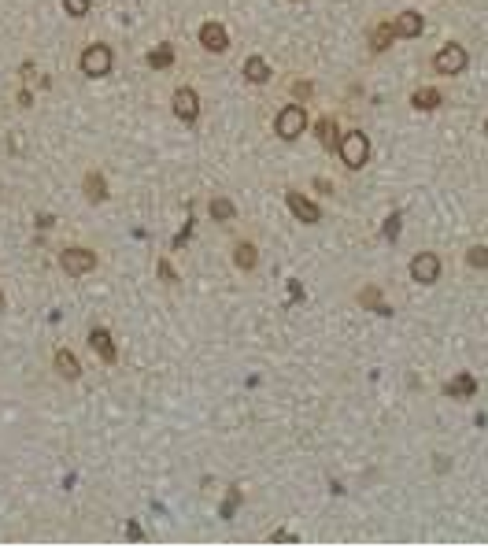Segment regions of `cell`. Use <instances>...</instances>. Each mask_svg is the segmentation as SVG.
I'll return each instance as SVG.
<instances>
[{
  "instance_id": "1",
  "label": "cell",
  "mask_w": 488,
  "mask_h": 548,
  "mask_svg": "<svg viewBox=\"0 0 488 548\" xmlns=\"http://www.w3.org/2000/svg\"><path fill=\"white\" fill-rule=\"evenodd\" d=\"M337 152H340L348 171H363L370 164V137L363 130H344L337 137Z\"/></svg>"
},
{
  "instance_id": "2",
  "label": "cell",
  "mask_w": 488,
  "mask_h": 548,
  "mask_svg": "<svg viewBox=\"0 0 488 548\" xmlns=\"http://www.w3.org/2000/svg\"><path fill=\"white\" fill-rule=\"evenodd\" d=\"M78 67H81L86 78H104V74H111V67H115V52H111V45L93 41L86 52L78 56Z\"/></svg>"
},
{
  "instance_id": "3",
  "label": "cell",
  "mask_w": 488,
  "mask_h": 548,
  "mask_svg": "<svg viewBox=\"0 0 488 548\" xmlns=\"http://www.w3.org/2000/svg\"><path fill=\"white\" fill-rule=\"evenodd\" d=\"M303 130H307V111L300 104H289V108H281L278 115H274V134H278L281 141H296Z\"/></svg>"
},
{
  "instance_id": "4",
  "label": "cell",
  "mask_w": 488,
  "mask_h": 548,
  "mask_svg": "<svg viewBox=\"0 0 488 548\" xmlns=\"http://www.w3.org/2000/svg\"><path fill=\"white\" fill-rule=\"evenodd\" d=\"M466 63H470L466 48H463L459 41H448L441 52L433 56V71H436V74H444V78H455V74H463V71H466Z\"/></svg>"
},
{
  "instance_id": "5",
  "label": "cell",
  "mask_w": 488,
  "mask_h": 548,
  "mask_svg": "<svg viewBox=\"0 0 488 548\" xmlns=\"http://www.w3.org/2000/svg\"><path fill=\"white\" fill-rule=\"evenodd\" d=\"M59 267L67 270L71 278L93 274V270H96V252H93V249H78V245H71V249H63V252H59Z\"/></svg>"
},
{
  "instance_id": "6",
  "label": "cell",
  "mask_w": 488,
  "mask_h": 548,
  "mask_svg": "<svg viewBox=\"0 0 488 548\" xmlns=\"http://www.w3.org/2000/svg\"><path fill=\"white\" fill-rule=\"evenodd\" d=\"M170 108L182 122H197L200 119V93L192 86H178L174 96H170Z\"/></svg>"
},
{
  "instance_id": "7",
  "label": "cell",
  "mask_w": 488,
  "mask_h": 548,
  "mask_svg": "<svg viewBox=\"0 0 488 548\" xmlns=\"http://www.w3.org/2000/svg\"><path fill=\"white\" fill-rule=\"evenodd\" d=\"M411 278L418 285H433L441 278V260H436V252H418L411 260Z\"/></svg>"
},
{
  "instance_id": "8",
  "label": "cell",
  "mask_w": 488,
  "mask_h": 548,
  "mask_svg": "<svg viewBox=\"0 0 488 548\" xmlns=\"http://www.w3.org/2000/svg\"><path fill=\"white\" fill-rule=\"evenodd\" d=\"M285 204H289V212L296 215V219L303 222V227H315V222L322 219L318 204H315V200H307L303 193H296V189H289V193H285Z\"/></svg>"
},
{
  "instance_id": "9",
  "label": "cell",
  "mask_w": 488,
  "mask_h": 548,
  "mask_svg": "<svg viewBox=\"0 0 488 548\" xmlns=\"http://www.w3.org/2000/svg\"><path fill=\"white\" fill-rule=\"evenodd\" d=\"M200 45L207 48V52H226L230 48V30H226L222 23H215V19H207L204 26H200Z\"/></svg>"
},
{
  "instance_id": "10",
  "label": "cell",
  "mask_w": 488,
  "mask_h": 548,
  "mask_svg": "<svg viewBox=\"0 0 488 548\" xmlns=\"http://www.w3.org/2000/svg\"><path fill=\"white\" fill-rule=\"evenodd\" d=\"M89 345H93V352H96L104 363H115L119 352H115V341H111V333H108L104 326H96V330L89 333Z\"/></svg>"
},
{
  "instance_id": "11",
  "label": "cell",
  "mask_w": 488,
  "mask_h": 548,
  "mask_svg": "<svg viewBox=\"0 0 488 548\" xmlns=\"http://www.w3.org/2000/svg\"><path fill=\"white\" fill-rule=\"evenodd\" d=\"M393 26H396V38H418L426 23H422V15H418L414 8H407V11L396 15V23H393Z\"/></svg>"
},
{
  "instance_id": "12",
  "label": "cell",
  "mask_w": 488,
  "mask_h": 548,
  "mask_svg": "<svg viewBox=\"0 0 488 548\" xmlns=\"http://www.w3.org/2000/svg\"><path fill=\"white\" fill-rule=\"evenodd\" d=\"M444 393H448L451 400H466V396H474V393H477V382L470 378V375H455V378L444 385Z\"/></svg>"
},
{
  "instance_id": "13",
  "label": "cell",
  "mask_w": 488,
  "mask_h": 548,
  "mask_svg": "<svg viewBox=\"0 0 488 548\" xmlns=\"http://www.w3.org/2000/svg\"><path fill=\"white\" fill-rule=\"evenodd\" d=\"M244 78H248L252 86H267V82H270V67H267V59L248 56V59H244Z\"/></svg>"
},
{
  "instance_id": "14",
  "label": "cell",
  "mask_w": 488,
  "mask_h": 548,
  "mask_svg": "<svg viewBox=\"0 0 488 548\" xmlns=\"http://www.w3.org/2000/svg\"><path fill=\"white\" fill-rule=\"evenodd\" d=\"M233 263L240 270H255L259 267V249L252 245V241H237V249H233Z\"/></svg>"
},
{
  "instance_id": "15",
  "label": "cell",
  "mask_w": 488,
  "mask_h": 548,
  "mask_svg": "<svg viewBox=\"0 0 488 548\" xmlns=\"http://www.w3.org/2000/svg\"><path fill=\"white\" fill-rule=\"evenodd\" d=\"M81 189H86V197H89L93 204H100V200L108 197V182H104L100 171H89L86 178H81Z\"/></svg>"
},
{
  "instance_id": "16",
  "label": "cell",
  "mask_w": 488,
  "mask_h": 548,
  "mask_svg": "<svg viewBox=\"0 0 488 548\" xmlns=\"http://www.w3.org/2000/svg\"><path fill=\"white\" fill-rule=\"evenodd\" d=\"M441 101H444V96L436 93L433 86H422V89H414V93H411L414 111H433V108H441Z\"/></svg>"
},
{
  "instance_id": "17",
  "label": "cell",
  "mask_w": 488,
  "mask_h": 548,
  "mask_svg": "<svg viewBox=\"0 0 488 548\" xmlns=\"http://www.w3.org/2000/svg\"><path fill=\"white\" fill-rule=\"evenodd\" d=\"M56 370H59V375L67 378V382L81 378V363L74 360V352H71V348H59V352H56Z\"/></svg>"
},
{
  "instance_id": "18",
  "label": "cell",
  "mask_w": 488,
  "mask_h": 548,
  "mask_svg": "<svg viewBox=\"0 0 488 548\" xmlns=\"http://www.w3.org/2000/svg\"><path fill=\"white\" fill-rule=\"evenodd\" d=\"M393 38H396V26L378 23L370 30V48H373V52H385V48H393Z\"/></svg>"
},
{
  "instance_id": "19",
  "label": "cell",
  "mask_w": 488,
  "mask_h": 548,
  "mask_svg": "<svg viewBox=\"0 0 488 548\" xmlns=\"http://www.w3.org/2000/svg\"><path fill=\"white\" fill-rule=\"evenodd\" d=\"M207 212H211V219H215V222H230L237 215V207H233V200H226V197H211Z\"/></svg>"
},
{
  "instance_id": "20",
  "label": "cell",
  "mask_w": 488,
  "mask_h": 548,
  "mask_svg": "<svg viewBox=\"0 0 488 548\" xmlns=\"http://www.w3.org/2000/svg\"><path fill=\"white\" fill-rule=\"evenodd\" d=\"M170 63H174V48L170 45H159V48L149 52V67L152 71H163V67H170Z\"/></svg>"
},
{
  "instance_id": "21",
  "label": "cell",
  "mask_w": 488,
  "mask_h": 548,
  "mask_svg": "<svg viewBox=\"0 0 488 548\" xmlns=\"http://www.w3.org/2000/svg\"><path fill=\"white\" fill-rule=\"evenodd\" d=\"M466 267H474V270H488V245H474V249H466Z\"/></svg>"
},
{
  "instance_id": "22",
  "label": "cell",
  "mask_w": 488,
  "mask_h": 548,
  "mask_svg": "<svg viewBox=\"0 0 488 548\" xmlns=\"http://www.w3.org/2000/svg\"><path fill=\"white\" fill-rule=\"evenodd\" d=\"M318 141L325 144V149H337V122L333 119H322L318 122Z\"/></svg>"
},
{
  "instance_id": "23",
  "label": "cell",
  "mask_w": 488,
  "mask_h": 548,
  "mask_svg": "<svg viewBox=\"0 0 488 548\" xmlns=\"http://www.w3.org/2000/svg\"><path fill=\"white\" fill-rule=\"evenodd\" d=\"M63 11L71 19H81V15H89V0H63Z\"/></svg>"
},
{
  "instance_id": "24",
  "label": "cell",
  "mask_w": 488,
  "mask_h": 548,
  "mask_svg": "<svg viewBox=\"0 0 488 548\" xmlns=\"http://www.w3.org/2000/svg\"><path fill=\"white\" fill-rule=\"evenodd\" d=\"M359 300L366 304V308H381V293H373V289H363ZM381 312H385V308H381ZM385 315H388V312H385Z\"/></svg>"
},
{
  "instance_id": "25",
  "label": "cell",
  "mask_w": 488,
  "mask_h": 548,
  "mask_svg": "<svg viewBox=\"0 0 488 548\" xmlns=\"http://www.w3.org/2000/svg\"><path fill=\"white\" fill-rule=\"evenodd\" d=\"M159 278H163V282H170V285H174V282H178V270H174V267H170L167 260H159Z\"/></svg>"
},
{
  "instance_id": "26",
  "label": "cell",
  "mask_w": 488,
  "mask_h": 548,
  "mask_svg": "<svg viewBox=\"0 0 488 548\" xmlns=\"http://www.w3.org/2000/svg\"><path fill=\"white\" fill-rule=\"evenodd\" d=\"M400 222H403L400 215H388V222H385V237H396V234H400Z\"/></svg>"
},
{
  "instance_id": "27",
  "label": "cell",
  "mask_w": 488,
  "mask_h": 548,
  "mask_svg": "<svg viewBox=\"0 0 488 548\" xmlns=\"http://www.w3.org/2000/svg\"><path fill=\"white\" fill-rule=\"evenodd\" d=\"M484 134H488V122H484Z\"/></svg>"
}]
</instances>
